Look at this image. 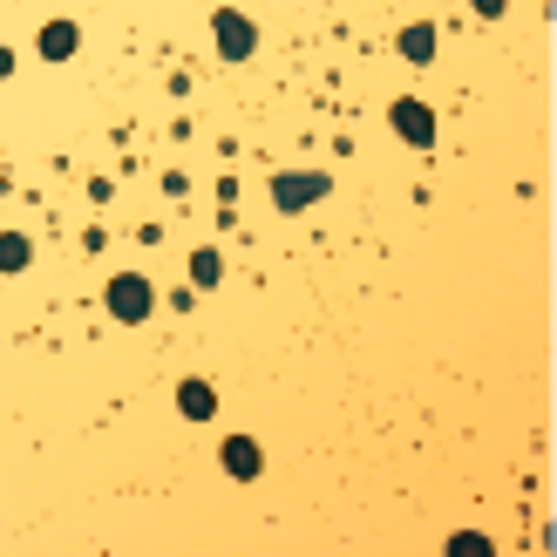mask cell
<instances>
[{"label": "cell", "instance_id": "obj_1", "mask_svg": "<svg viewBox=\"0 0 557 557\" xmlns=\"http://www.w3.org/2000/svg\"><path fill=\"white\" fill-rule=\"evenodd\" d=\"M109 313H116L122 326H143L150 313H157V286H150L143 272H116V278H109Z\"/></svg>", "mask_w": 557, "mask_h": 557}, {"label": "cell", "instance_id": "obj_2", "mask_svg": "<svg viewBox=\"0 0 557 557\" xmlns=\"http://www.w3.org/2000/svg\"><path fill=\"white\" fill-rule=\"evenodd\" d=\"M211 35H218V55H224V62H245L251 48H259V28H251L238 8H218V14H211Z\"/></svg>", "mask_w": 557, "mask_h": 557}, {"label": "cell", "instance_id": "obj_3", "mask_svg": "<svg viewBox=\"0 0 557 557\" xmlns=\"http://www.w3.org/2000/svg\"><path fill=\"white\" fill-rule=\"evenodd\" d=\"M313 197H326V170H286V177H272V205L278 211H307Z\"/></svg>", "mask_w": 557, "mask_h": 557}, {"label": "cell", "instance_id": "obj_4", "mask_svg": "<svg viewBox=\"0 0 557 557\" xmlns=\"http://www.w3.org/2000/svg\"><path fill=\"white\" fill-rule=\"evenodd\" d=\"M388 122H394V137H401V143H415V150L436 143V116H428V103H415V95H401V103L388 109Z\"/></svg>", "mask_w": 557, "mask_h": 557}, {"label": "cell", "instance_id": "obj_5", "mask_svg": "<svg viewBox=\"0 0 557 557\" xmlns=\"http://www.w3.org/2000/svg\"><path fill=\"white\" fill-rule=\"evenodd\" d=\"M224 469H232L238 483H251V476L265 469V455H259V442H251V436H232V442H224Z\"/></svg>", "mask_w": 557, "mask_h": 557}, {"label": "cell", "instance_id": "obj_6", "mask_svg": "<svg viewBox=\"0 0 557 557\" xmlns=\"http://www.w3.org/2000/svg\"><path fill=\"white\" fill-rule=\"evenodd\" d=\"M177 409H184V422H211V415H218L211 381H184V388H177Z\"/></svg>", "mask_w": 557, "mask_h": 557}, {"label": "cell", "instance_id": "obj_7", "mask_svg": "<svg viewBox=\"0 0 557 557\" xmlns=\"http://www.w3.org/2000/svg\"><path fill=\"white\" fill-rule=\"evenodd\" d=\"M75 41H82V28H75V21H48V28H41V55H48V62H68Z\"/></svg>", "mask_w": 557, "mask_h": 557}, {"label": "cell", "instance_id": "obj_8", "mask_svg": "<svg viewBox=\"0 0 557 557\" xmlns=\"http://www.w3.org/2000/svg\"><path fill=\"white\" fill-rule=\"evenodd\" d=\"M28 259H35L28 238H21V232H0V272H28Z\"/></svg>", "mask_w": 557, "mask_h": 557}, {"label": "cell", "instance_id": "obj_9", "mask_svg": "<svg viewBox=\"0 0 557 557\" xmlns=\"http://www.w3.org/2000/svg\"><path fill=\"white\" fill-rule=\"evenodd\" d=\"M401 55H409V62H436V28H401Z\"/></svg>", "mask_w": 557, "mask_h": 557}, {"label": "cell", "instance_id": "obj_10", "mask_svg": "<svg viewBox=\"0 0 557 557\" xmlns=\"http://www.w3.org/2000/svg\"><path fill=\"white\" fill-rule=\"evenodd\" d=\"M191 278H197V286H218V278H224V259H218V251H197V259H191Z\"/></svg>", "mask_w": 557, "mask_h": 557}, {"label": "cell", "instance_id": "obj_11", "mask_svg": "<svg viewBox=\"0 0 557 557\" xmlns=\"http://www.w3.org/2000/svg\"><path fill=\"white\" fill-rule=\"evenodd\" d=\"M469 8H476V14H490V21H496V14H503V0H469Z\"/></svg>", "mask_w": 557, "mask_h": 557}, {"label": "cell", "instance_id": "obj_12", "mask_svg": "<svg viewBox=\"0 0 557 557\" xmlns=\"http://www.w3.org/2000/svg\"><path fill=\"white\" fill-rule=\"evenodd\" d=\"M0 75H14V55H8V48H0Z\"/></svg>", "mask_w": 557, "mask_h": 557}]
</instances>
